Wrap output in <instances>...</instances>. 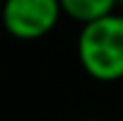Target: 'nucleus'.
<instances>
[{
    "label": "nucleus",
    "instance_id": "423d86ee",
    "mask_svg": "<svg viewBox=\"0 0 123 121\" xmlns=\"http://www.w3.org/2000/svg\"><path fill=\"white\" fill-rule=\"evenodd\" d=\"M0 11H2V0H0Z\"/></svg>",
    "mask_w": 123,
    "mask_h": 121
},
{
    "label": "nucleus",
    "instance_id": "20e7f679",
    "mask_svg": "<svg viewBox=\"0 0 123 121\" xmlns=\"http://www.w3.org/2000/svg\"><path fill=\"white\" fill-rule=\"evenodd\" d=\"M84 121H99V119H84Z\"/></svg>",
    "mask_w": 123,
    "mask_h": 121
},
{
    "label": "nucleus",
    "instance_id": "7ed1b4c3",
    "mask_svg": "<svg viewBox=\"0 0 123 121\" xmlns=\"http://www.w3.org/2000/svg\"><path fill=\"white\" fill-rule=\"evenodd\" d=\"M58 4H61L63 13H67L71 19H76L84 26L89 22L110 15L117 0H58Z\"/></svg>",
    "mask_w": 123,
    "mask_h": 121
},
{
    "label": "nucleus",
    "instance_id": "f257e3e1",
    "mask_svg": "<svg viewBox=\"0 0 123 121\" xmlns=\"http://www.w3.org/2000/svg\"><path fill=\"white\" fill-rule=\"evenodd\" d=\"M78 58L82 69L99 80L123 78V17L110 13L82 26L78 35Z\"/></svg>",
    "mask_w": 123,
    "mask_h": 121
},
{
    "label": "nucleus",
    "instance_id": "39448f33",
    "mask_svg": "<svg viewBox=\"0 0 123 121\" xmlns=\"http://www.w3.org/2000/svg\"><path fill=\"white\" fill-rule=\"evenodd\" d=\"M117 4H123V0H117Z\"/></svg>",
    "mask_w": 123,
    "mask_h": 121
},
{
    "label": "nucleus",
    "instance_id": "f03ea898",
    "mask_svg": "<svg viewBox=\"0 0 123 121\" xmlns=\"http://www.w3.org/2000/svg\"><path fill=\"white\" fill-rule=\"evenodd\" d=\"M61 13L58 0H2L0 19L13 39L35 41L56 28Z\"/></svg>",
    "mask_w": 123,
    "mask_h": 121
}]
</instances>
